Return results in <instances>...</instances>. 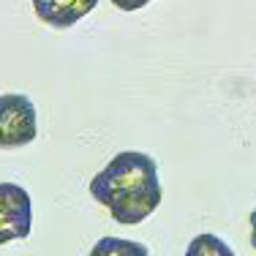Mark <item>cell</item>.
<instances>
[{
    "label": "cell",
    "mask_w": 256,
    "mask_h": 256,
    "mask_svg": "<svg viewBox=\"0 0 256 256\" xmlns=\"http://www.w3.org/2000/svg\"><path fill=\"white\" fill-rule=\"evenodd\" d=\"M90 194L104 204L118 224L134 226L153 216L161 204V180L158 166L148 153L123 150L90 180Z\"/></svg>",
    "instance_id": "1"
},
{
    "label": "cell",
    "mask_w": 256,
    "mask_h": 256,
    "mask_svg": "<svg viewBox=\"0 0 256 256\" xmlns=\"http://www.w3.org/2000/svg\"><path fill=\"white\" fill-rule=\"evenodd\" d=\"M36 106L28 96H0V150L25 148L36 139Z\"/></svg>",
    "instance_id": "2"
},
{
    "label": "cell",
    "mask_w": 256,
    "mask_h": 256,
    "mask_svg": "<svg viewBox=\"0 0 256 256\" xmlns=\"http://www.w3.org/2000/svg\"><path fill=\"white\" fill-rule=\"evenodd\" d=\"M33 226L30 194L16 182H0V246L22 240Z\"/></svg>",
    "instance_id": "3"
},
{
    "label": "cell",
    "mask_w": 256,
    "mask_h": 256,
    "mask_svg": "<svg viewBox=\"0 0 256 256\" xmlns=\"http://www.w3.org/2000/svg\"><path fill=\"white\" fill-rule=\"evenodd\" d=\"M98 6V0H33L36 16L50 28H71Z\"/></svg>",
    "instance_id": "4"
},
{
    "label": "cell",
    "mask_w": 256,
    "mask_h": 256,
    "mask_svg": "<svg viewBox=\"0 0 256 256\" xmlns=\"http://www.w3.org/2000/svg\"><path fill=\"white\" fill-rule=\"evenodd\" d=\"M88 256H150L148 246L136 240H123V237H101Z\"/></svg>",
    "instance_id": "5"
},
{
    "label": "cell",
    "mask_w": 256,
    "mask_h": 256,
    "mask_svg": "<svg viewBox=\"0 0 256 256\" xmlns=\"http://www.w3.org/2000/svg\"><path fill=\"white\" fill-rule=\"evenodd\" d=\"M186 256H234V251L218 234H196L188 242Z\"/></svg>",
    "instance_id": "6"
},
{
    "label": "cell",
    "mask_w": 256,
    "mask_h": 256,
    "mask_svg": "<svg viewBox=\"0 0 256 256\" xmlns=\"http://www.w3.org/2000/svg\"><path fill=\"white\" fill-rule=\"evenodd\" d=\"M148 3H153V0H112V6H118L120 11H136L144 8Z\"/></svg>",
    "instance_id": "7"
},
{
    "label": "cell",
    "mask_w": 256,
    "mask_h": 256,
    "mask_svg": "<svg viewBox=\"0 0 256 256\" xmlns=\"http://www.w3.org/2000/svg\"><path fill=\"white\" fill-rule=\"evenodd\" d=\"M251 246L256 248V207H254V212H251Z\"/></svg>",
    "instance_id": "8"
}]
</instances>
